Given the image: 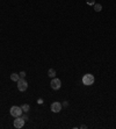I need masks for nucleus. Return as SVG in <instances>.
<instances>
[{
  "mask_svg": "<svg viewBox=\"0 0 116 129\" xmlns=\"http://www.w3.org/2000/svg\"><path fill=\"white\" fill-rule=\"evenodd\" d=\"M94 82H95L94 76L91 75V73H86V75L82 77V84L86 86H89V85H92V84H94Z\"/></svg>",
  "mask_w": 116,
  "mask_h": 129,
  "instance_id": "1",
  "label": "nucleus"
},
{
  "mask_svg": "<svg viewBox=\"0 0 116 129\" xmlns=\"http://www.w3.org/2000/svg\"><path fill=\"white\" fill-rule=\"evenodd\" d=\"M10 113H11V115H12V116L19 117V116H21V115H22L23 110H22V108L19 107V106H12V107H11Z\"/></svg>",
  "mask_w": 116,
  "mask_h": 129,
  "instance_id": "2",
  "label": "nucleus"
},
{
  "mask_svg": "<svg viewBox=\"0 0 116 129\" xmlns=\"http://www.w3.org/2000/svg\"><path fill=\"white\" fill-rule=\"evenodd\" d=\"M16 83H18V88H19V91L25 92L26 90L28 88V83L25 80V78H20Z\"/></svg>",
  "mask_w": 116,
  "mask_h": 129,
  "instance_id": "3",
  "label": "nucleus"
},
{
  "mask_svg": "<svg viewBox=\"0 0 116 129\" xmlns=\"http://www.w3.org/2000/svg\"><path fill=\"white\" fill-rule=\"evenodd\" d=\"M62 104L60 102H58V101H55V102H52L51 104V107H50V109H51V112H53V113H59L60 110H62Z\"/></svg>",
  "mask_w": 116,
  "mask_h": 129,
  "instance_id": "4",
  "label": "nucleus"
},
{
  "mask_svg": "<svg viewBox=\"0 0 116 129\" xmlns=\"http://www.w3.org/2000/svg\"><path fill=\"white\" fill-rule=\"evenodd\" d=\"M50 86L52 90H59L60 86H62V82H60V79L58 78H53L50 83Z\"/></svg>",
  "mask_w": 116,
  "mask_h": 129,
  "instance_id": "5",
  "label": "nucleus"
},
{
  "mask_svg": "<svg viewBox=\"0 0 116 129\" xmlns=\"http://www.w3.org/2000/svg\"><path fill=\"white\" fill-rule=\"evenodd\" d=\"M25 120L22 119L21 116H19V117H15V120H14V127L15 128H18V129H20V128H22V127L25 126Z\"/></svg>",
  "mask_w": 116,
  "mask_h": 129,
  "instance_id": "6",
  "label": "nucleus"
},
{
  "mask_svg": "<svg viewBox=\"0 0 116 129\" xmlns=\"http://www.w3.org/2000/svg\"><path fill=\"white\" fill-rule=\"evenodd\" d=\"M11 79H12L13 82H18L20 79V75L19 73H12V75H11Z\"/></svg>",
  "mask_w": 116,
  "mask_h": 129,
  "instance_id": "7",
  "label": "nucleus"
},
{
  "mask_svg": "<svg viewBox=\"0 0 116 129\" xmlns=\"http://www.w3.org/2000/svg\"><path fill=\"white\" fill-rule=\"evenodd\" d=\"M48 76H49L50 78H55V76H56V70L55 69H49V71H48Z\"/></svg>",
  "mask_w": 116,
  "mask_h": 129,
  "instance_id": "8",
  "label": "nucleus"
},
{
  "mask_svg": "<svg viewBox=\"0 0 116 129\" xmlns=\"http://www.w3.org/2000/svg\"><path fill=\"white\" fill-rule=\"evenodd\" d=\"M21 108H22V110H23L25 113H28L29 110H30V106H29L28 104H25V105H22V106H21Z\"/></svg>",
  "mask_w": 116,
  "mask_h": 129,
  "instance_id": "9",
  "label": "nucleus"
},
{
  "mask_svg": "<svg viewBox=\"0 0 116 129\" xmlns=\"http://www.w3.org/2000/svg\"><path fill=\"white\" fill-rule=\"evenodd\" d=\"M94 10L95 12H101L102 11V5L101 4H94Z\"/></svg>",
  "mask_w": 116,
  "mask_h": 129,
  "instance_id": "10",
  "label": "nucleus"
},
{
  "mask_svg": "<svg viewBox=\"0 0 116 129\" xmlns=\"http://www.w3.org/2000/svg\"><path fill=\"white\" fill-rule=\"evenodd\" d=\"M86 3H87V5H89V6H94L95 0H86Z\"/></svg>",
  "mask_w": 116,
  "mask_h": 129,
  "instance_id": "11",
  "label": "nucleus"
},
{
  "mask_svg": "<svg viewBox=\"0 0 116 129\" xmlns=\"http://www.w3.org/2000/svg\"><path fill=\"white\" fill-rule=\"evenodd\" d=\"M19 75H20V78H25V77H26V72H25V71H21Z\"/></svg>",
  "mask_w": 116,
  "mask_h": 129,
  "instance_id": "12",
  "label": "nucleus"
},
{
  "mask_svg": "<svg viewBox=\"0 0 116 129\" xmlns=\"http://www.w3.org/2000/svg\"><path fill=\"white\" fill-rule=\"evenodd\" d=\"M21 117L25 120V121H27V120H28V115H26V114H25V115H21Z\"/></svg>",
  "mask_w": 116,
  "mask_h": 129,
  "instance_id": "13",
  "label": "nucleus"
},
{
  "mask_svg": "<svg viewBox=\"0 0 116 129\" xmlns=\"http://www.w3.org/2000/svg\"><path fill=\"white\" fill-rule=\"evenodd\" d=\"M62 106H64V107H67V106H69V102H67V101H64Z\"/></svg>",
  "mask_w": 116,
  "mask_h": 129,
  "instance_id": "14",
  "label": "nucleus"
},
{
  "mask_svg": "<svg viewBox=\"0 0 116 129\" xmlns=\"http://www.w3.org/2000/svg\"><path fill=\"white\" fill-rule=\"evenodd\" d=\"M37 104H40V105L43 104V99H38V100H37Z\"/></svg>",
  "mask_w": 116,
  "mask_h": 129,
  "instance_id": "15",
  "label": "nucleus"
}]
</instances>
